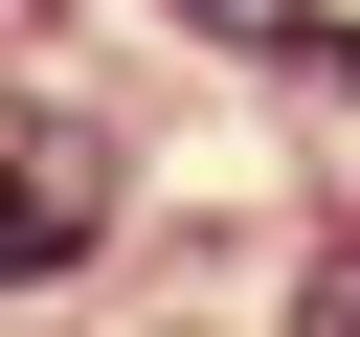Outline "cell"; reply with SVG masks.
I'll list each match as a JSON object with an SVG mask.
<instances>
[{"mask_svg":"<svg viewBox=\"0 0 360 337\" xmlns=\"http://www.w3.org/2000/svg\"><path fill=\"white\" fill-rule=\"evenodd\" d=\"M68 247H112V135L0 90V292H22V270H68Z\"/></svg>","mask_w":360,"mask_h":337,"instance_id":"1","label":"cell"}]
</instances>
